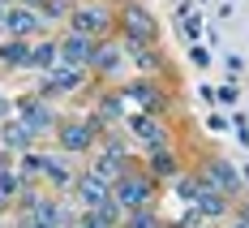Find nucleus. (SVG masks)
<instances>
[{
    "label": "nucleus",
    "mask_w": 249,
    "mask_h": 228,
    "mask_svg": "<svg viewBox=\"0 0 249 228\" xmlns=\"http://www.w3.org/2000/svg\"><path fill=\"white\" fill-rule=\"evenodd\" d=\"M60 52V60H69V65H82L86 56H90V43H86V35H69L65 43H56Z\"/></svg>",
    "instance_id": "f257e3e1"
},
{
    "label": "nucleus",
    "mask_w": 249,
    "mask_h": 228,
    "mask_svg": "<svg viewBox=\"0 0 249 228\" xmlns=\"http://www.w3.org/2000/svg\"><path fill=\"white\" fill-rule=\"evenodd\" d=\"M146 194H150V185H146V181H121V190H116V198H121L124 207L146 203Z\"/></svg>",
    "instance_id": "f03ea898"
},
{
    "label": "nucleus",
    "mask_w": 249,
    "mask_h": 228,
    "mask_svg": "<svg viewBox=\"0 0 249 228\" xmlns=\"http://www.w3.org/2000/svg\"><path fill=\"white\" fill-rule=\"evenodd\" d=\"M73 26H77V35H95V30L107 26V18H103L99 9H82V13L73 18Z\"/></svg>",
    "instance_id": "7ed1b4c3"
},
{
    "label": "nucleus",
    "mask_w": 249,
    "mask_h": 228,
    "mask_svg": "<svg viewBox=\"0 0 249 228\" xmlns=\"http://www.w3.org/2000/svg\"><path fill=\"white\" fill-rule=\"evenodd\" d=\"M82 198H86L90 207H99L103 198H107V181H103L99 172H95V177H86V181H82Z\"/></svg>",
    "instance_id": "20e7f679"
},
{
    "label": "nucleus",
    "mask_w": 249,
    "mask_h": 228,
    "mask_svg": "<svg viewBox=\"0 0 249 228\" xmlns=\"http://www.w3.org/2000/svg\"><path fill=\"white\" fill-rule=\"evenodd\" d=\"M4 22H9V30H18V35H30V30L39 26V18H35L30 9H18V13H9Z\"/></svg>",
    "instance_id": "39448f33"
},
{
    "label": "nucleus",
    "mask_w": 249,
    "mask_h": 228,
    "mask_svg": "<svg viewBox=\"0 0 249 228\" xmlns=\"http://www.w3.org/2000/svg\"><path fill=\"white\" fill-rule=\"evenodd\" d=\"M22 121H26V129H48V108L43 103H26Z\"/></svg>",
    "instance_id": "423d86ee"
},
{
    "label": "nucleus",
    "mask_w": 249,
    "mask_h": 228,
    "mask_svg": "<svg viewBox=\"0 0 249 228\" xmlns=\"http://www.w3.org/2000/svg\"><path fill=\"white\" fill-rule=\"evenodd\" d=\"M65 147H69V151L90 147V125H69V129H65Z\"/></svg>",
    "instance_id": "0eeeda50"
},
{
    "label": "nucleus",
    "mask_w": 249,
    "mask_h": 228,
    "mask_svg": "<svg viewBox=\"0 0 249 228\" xmlns=\"http://www.w3.org/2000/svg\"><path fill=\"white\" fill-rule=\"evenodd\" d=\"M206 172H211V177L219 181V190H228V194H232V190H236V172H232V168H228V164H219V159H215V164H211V168H206Z\"/></svg>",
    "instance_id": "6e6552de"
},
{
    "label": "nucleus",
    "mask_w": 249,
    "mask_h": 228,
    "mask_svg": "<svg viewBox=\"0 0 249 228\" xmlns=\"http://www.w3.org/2000/svg\"><path fill=\"white\" fill-rule=\"evenodd\" d=\"M129 30H133V35H142V39H150V35H155L146 9H129Z\"/></svg>",
    "instance_id": "1a4fd4ad"
},
{
    "label": "nucleus",
    "mask_w": 249,
    "mask_h": 228,
    "mask_svg": "<svg viewBox=\"0 0 249 228\" xmlns=\"http://www.w3.org/2000/svg\"><path fill=\"white\" fill-rule=\"evenodd\" d=\"M77 82H82L77 69H56V74H52V86H56V91H73Z\"/></svg>",
    "instance_id": "9d476101"
},
{
    "label": "nucleus",
    "mask_w": 249,
    "mask_h": 228,
    "mask_svg": "<svg viewBox=\"0 0 249 228\" xmlns=\"http://www.w3.org/2000/svg\"><path fill=\"white\" fill-rule=\"evenodd\" d=\"M129 125H133V133H138V138H146V142H155V147H159V129L150 125L146 116H133V121H129Z\"/></svg>",
    "instance_id": "9b49d317"
},
{
    "label": "nucleus",
    "mask_w": 249,
    "mask_h": 228,
    "mask_svg": "<svg viewBox=\"0 0 249 228\" xmlns=\"http://www.w3.org/2000/svg\"><path fill=\"white\" fill-rule=\"evenodd\" d=\"M56 56H60V52L43 43V48H35V52H30V65H43V69H48V65H56Z\"/></svg>",
    "instance_id": "f8f14e48"
},
{
    "label": "nucleus",
    "mask_w": 249,
    "mask_h": 228,
    "mask_svg": "<svg viewBox=\"0 0 249 228\" xmlns=\"http://www.w3.org/2000/svg\"><path fill=\"white\" fill-rule=\"evenodd\" d=\"M4 138H9L13 147H26V142H30V129H22V125H4Z\"/></svg>",
    "instance_id": "ddd939ff"
},
{
    "label": "nucleus",
    "mask_w": 249,
    "mask_h": 228,
    "mask_svg": "<svg viewBox=\"0 0 249 228\" xmlns=\"http://www.w3.org/2000/svg\"><path fill=\"white\" fill-rule=\"evenodd\" d=\"M4 52V60H13V65H30V52L22 48V43H13V48H0Z\"/></svg>",
    "instance_id": "4468645a"
},
{
    "label": "nucleus",
    "mask_w": 249,
    "mask_h": 228,
    "mask_svg": "<svg viewBox=\"0 0 249 228\" xmlns=\"http://www.w3.org/2000/svg\"><path fill=\"white\" fill-rule=\"evenodd\" d=\"M198 203H202V211H206V215H219V211H224V198H219V194H202Z\"/></svg>",
    "instance_id": "2eb2a0df"
},
{
    "label": "nucleus",
    "mask_w": 249,
    "mask_h": 228,
    "mask_svg": "<svg viewBox=\"0 0 249 228\" xmlns=\"http://www.w3.org/2000/svg\"><path fill=\"white\" fill-rule=\"evenodd\" d=\"M124 95H129V99H138V103H155V99H150V86H146V82H133Z\"/></svg>",
    "instance_id": "dca6fc26"
},
{
    "label": "nucleus",
    "mask_w": 249,
    "mask_h": 228,
    "mask_svg": "<svg viewBox=\"0 0 249 228\" xmlns=\"http://www.w3.org/2000/svg\"><path fill=\"white\" fill-rule=\"evenodd\" d=\"M0 194H4V198L18 194V177H13V172H0Z\"/></svg>",
    "instance_id": "f3484780"
},
{
    "label": "nucleus",
    "mask_w": 249,
    "mask_h": 228,
    "mask_svg": "<svg viewBox=\"0 0 249 228\" xmlns=\"http://www.w3.org/2000/svg\"><path fill=\"white\" fill-rule=\"evenodd\" d=\"M95 60H99L103 69H116V60H121V56H116V52H99V56H95Z\"/></svg>",
    "instance_id": "a211bd4d"
},
{
    "label": "nucleus",
    "mask_w": 249,
    "mask_h": 228,
    "mask_svg": "<svg viewBox=\"0 0 249 228\" xmlns=\"http://www.w3.org/2000/svg\"><path fill=\"white\" fill-rule=\"evenodd\" d=\"M129 228H155V220H150V215H138V211H133V220H129Z\"/></svg>",
    "instance_id": "6ab92c4d"
},
{
    "label": "nucleus",
    "mask_w": 249,
    "mask_h": 228,
    "mask_svg": "<svg viewBox=\"0 0 249 228\" xmlns=\"http://www.w3.org/2000/svg\"><path fill=\"white\" fill-rule=\"evenodd\" d=\"M4 112H9V103H4V99H0V121H4Z\"/></svg>",
    "instance_id": "aec40b11"
},
{
    "label": "nucleus",
    "mask_w": 249,
    "mask_h": 228,
    "mask_svg": "<svg viewBox=\"0 0 249 228\" xmlns=\"http://www.w3.org/2000/svg\"><path fill=\"white\" fill-rule=\"evenodd\" d=\"M0 22H4V9H0Z\"/></svg>",
    "instance_id": "412c9836"
},
{
    "label": "nucleus",
    "mask_w": 249,
    "mask_h": 228,
    "mask_svg": "<svg viewBox=\"0 0 249 228\" xmlns=\"http://www.w3.org/2000/svg\"><path fill=\"white\" fill-rule=\"evenodd\" d=\"M241 228H249V224H241Z\"/></svg>",
    "instance_id": "4be33fe9"
}]
</instances>
